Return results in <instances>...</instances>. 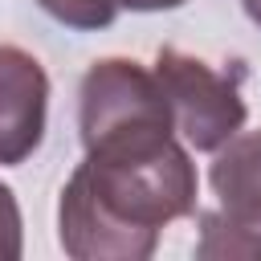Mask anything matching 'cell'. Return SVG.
Returning a JSON list of instances; mask_svg holds the SVG:
<instances>
[{"mask_svg":"<svg viewBox=\"0 0 261 261\" xmlns=\"http://www.w3.org/2000/svg\"><path fill=\"white\" fill-rule=\"evenodd\" d=\"M41 12H49L57 24L77 29V33H98L110 29L118 16V0H37Z\"/></svg>","mask_w":261,"mask_h":261,"instance_id":"cell-7","label":"cell"},{"mask_svg":"<svg viewBox=\"0 0 261 261\" xmlns=\"http://www.w3.org/2000/svg\"><path fill=\"white\" fill-rule=\"evenodd\" d=\"M155 77L163 86L175 135L196 151H216L249 118V106L241 98V82H245L241 61H232V69H216L204 57L163 45L155 57Z\"/></svg>","mask_w":261,"mask_h":261,"instance_id":"cell-2","label":"cell"},{"mask_svg":"<svg viewBox=\"0 0 261 261\" xmlns=\"http://www.w3.org/2000/svg\"><path fill=\"white\" fill-rule=\"evenodd\" d=\"M24 253V220L8 184H0V261H20Z\"/></svg>","mask_w":261,"mask_h":261,"instance_id":"cell-8","label":"cell"},{"mask_svg":"<svg viewBox=\"0 0 261 261\" xmlns=\"http://www.w3.org/2000/svg\"><path fill=\"white\" fill-rule=\"evenodd\" d=\"M208 188L220 204V216L245 228H261V130H237L212 151Z\"/></svg>","mask_w":261,"mask_h":261,"instance_id":"cell-5","label":"cell"},{"mask_svg":"<svg viewBox=\"0 0 261 261\" xmlns=\"http://www.w3.org/2000/svg\"><path fill=\"white\" fill-rule=\"evenodd\" d=\"M179 4H188V0H118V8H130V12H167Z\"/></svg>","mask_w":261,"mask_h":261,"instance_id":"cell-9","label":"cell"},{"mask_svg":"<svg viewBox=\"0 0 261 261\" xmlns=\"http://www.w3.org/2000/svg\"><path fill=\"white\" fill-rule=\"evenodd\" d=\"M45 118H49L45 65L20 45H0V167H16L41 147Z\"/></svg>","mask_w":261,"mask_h":261,"instance_id":"cell-4","label":"cell"},{"mask_svg":"<svg viewBox=\"0 0 261 261\" xmlns=\"http://www.w3.org/2000/svg\"><path fill=\"white\" fill-rule=\"evenodd\" d=\"M77 130L86 151L118 139L175 130L155 69L130 57H98L77 86Z\"/></svg>","mask_w":261,"mask_h":261,"instance_id":"cell-3","label":"cell"},{"mask_svg":"<svg viewBox=\"0 0 261 261\" xmlns=\"http://www.w3.org/2000/svg\"><path fill=\"white\" fill-rule=\"evenodd\" d=\"M241 8H245V16L261 29V0H241Z\"/></svg>","mask_w":261,"mask_h":261,"instance_id":"cell-10","label":"cell"},{"mask_svg":"<svg viewBox=\"0 0 261 261\" xmlns=\"http://www.w3.org/2000/svg\"><path fill=\"white\" fill-rule=\"evenodd\" d=\"M200 179L175 130L90 147L61 188L57 241L73 261H147L159 228L196 212Z\"/></svg>","mask_w":261,"mask_h":261,"instance_id":"cell-1","label":"cell"},{"mask_svg":"<svg viewBox=\"0 0 261 261\" xmlns=\"http://www.w3.org/2000/svg\"><path fill=\"white\" fill-rule=\"evenodd\" d=\"M196 257H208V261L261 257V228H245V224H232V220L220 216V212H204V216H200Z\"/></svg>","mask_w":261,"mask_h":261,"instance_id":"cell-6","label":"cell"}]
</instances>
